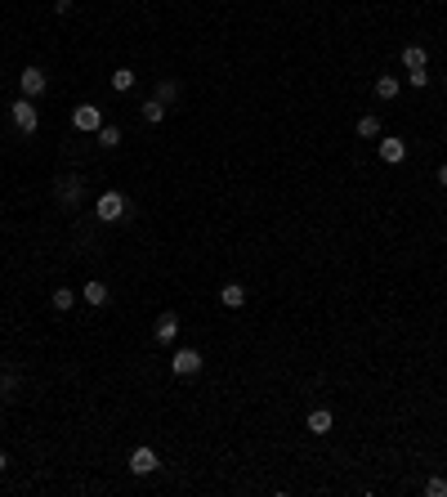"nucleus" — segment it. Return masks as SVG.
<instances>
[{"instance_id":"f257e3e1","label":"nucleus","mask_w":447,"mask_h":497,"mask_svg":"<svg viewBox=\"0 0 447 497\" xmlns=\"http://www.w3.org/2000/svg\"><path fill=\"white\" fill-rule=\"evenodd\" d=\"M94 215H99L103 224H126V220H130V202L121 198V193H99V202H94Z\"/></svg>"},{"instance_id":"f03ea898","label":"nucleus","mask_w":447,"mask_h":497,"mask_svg":"<svg viewBox=\"0 0 447 497\" xmlns=\"http://www.w3.org/2000/svg\"><path fill=\"white\" fill-rule=\"evenodd\" d=\"M54 198H58V206L76 211V206H81V198H86V179H81V175H63V179L54 184Z\"/></svg>"},{"instance_id":"7ed1b4c3","label":"nucleus","mask_w":447,"mask_h":497,"mask_svg":"<svg viewBox=\"0 0 447 497\" xmlns=\"http://www.w3.org/2000/svg\"><path fill=\"white\" fill-rule=\"evenodd\" d=\"M9 117H14V126L22 130V135H36V126H41V112H36V103L27 99V94L9 103Z\"/></svg>"},{"instance_id":"20e7f679","label":"nucleus","mask_w":447,"mask_h":497,"mask_svg":"<svg viewBox=\"0 0 447 497\" xmlns=\"http://www.w3.org/2000/svg\"><path fill=\"white\" fill-rule=\"evenodd\" d=\"M171 372H175V377H197V372H201V349H192V345L175 349V354H171Z\"/></svg>"},{"instance_id":"39448f33","label":"nucleus","mask_w":447,"mask_h":497,"mask_svg":"<svg viewBox=\"0 0 447 497\" xmlns=\"http://www.w3.org/2000/svg\"><path fill=\"white\" fill-rule=\"evenodd\" d=\"M72 126L81 130V135H99V126H103V112L94 103H81V108H72Z\"/></svg>"},{"instance_id":"423d86ee","label":"nucleus","mask_w":447,"mask_h":497,"mask_svg":"<svg viewBox=\"0 0 447 497\" xmlns=\"http://www.w3.org/2000/svg\"><path fill=\"white\" fill-rule=\"evenodd\" d=\"M18 86H22V94H27V99H41V94H45V86H50V77H45L41 67H22Z\"/></svg>"},{"instance_id":"0eeeda50","label":"nucleus","mask_w":447,"mask_h":497,"mask_svg":"<svg viewBox=\"0 0 447 497\" xmlns=\"http://www.w3.org/2000/svg\"><path fill=\"white\" fill-rule=\"evenodd\" d=\"M156 466H161V457H156V453H152L148 444H143V448H135V453H130V475H152Z\"/></svg>"},{"instance_id":"6e6552de","label":"nucleus","mask_w":447,"mask_h":497,"mask_svg":"<svg viewBox=\"0 0 447 497\" xmlns=\"http://www.w3.org/2000/svg\"><path fill=\"white\" fill-rule=\"evenodd\" d=\"M376 143H380V162H389V166H398V162H407V143L398 139V135H380Z\"/></svg>"},{"instance_id":"1a4fd4ad","label":"nucleus","mask_w":447,"mask_h":497,"mask_svg":"<svg viewBox=\"0 0 447 497\" xmlns=\"http://www.w3.org/2000/svg\"><path fill=\"white\" fill-rule=\"evenodd\" d=\"M81 300H86V305H107V300H112V292H107V283H99V278H90L86 287H81Z\"/></svg>"},{"instance_id":"9d476101","label":"nucleus","mask_w":447,"mask_h":497,"mask_svg":"<svg viewBox=\"0 0 447 497\" xmlns=\"http://www.w3.org/2000/svg\"><path fill=\"white\" fill-rule=\"evenodd\" d=\"M152 336L161 345H171L175 336H179V314H161V318H156V327H152Z\"/></svg>"},{"instance_id":"9b49d317","label":"nucleus","mask_w":447,"mask_h":497,"mask_svg":"<svg viewBox=\"0 0 447 497\" xmlns=\"http://www.w3.org/2000/svg\"><path fill=\"white\" fill-rule=\"evenodd\" d=\"M309 434H331V426H335V417H331V408H313L309 412Z\"/></svg>"},{"instance_id":"f8f14e48","label":"nucleus","mask_w":447,"mask_h":497,"mask_svg":"<svg viewBox=\"0 0 447 497\" xmlns=\"http://www.w3.org/2000/svg\"><path fill=\"white\" fill-rule=\"evenodd\" d=\"M403 67H407V72H425V67H429L425 45H403Z\"/></svg>"},{"instance_id":"ddd939ff","label":"nucleus","mask_w":447,"mask_h":497,"mask_svg":"<svg viewBox=\"0 0 447 497\" xmlns=\"http://www.w3.org/2000/svg\"><path fill=\"white\" fill-rule=\"evenodd\" d=\"M220 305L224 309H241V305H246V287H241V283H224L220 287Z\"/></svg>"},{"instance_id":"4468645a","label":"nucleus","mask_w":447,"mask_h":497,"mask_svg":"<svg viewBox=\"0 0 447 497\" xmlns=\"http://www.w3.org/2000/svg\"><path fill=\"white\" fill-rule=\"evenodd\" d=\"M50 305H54L58 314H67L72 305H76V287H54V292H50Z\"/></svg>"},{"instance_id":"2eb2a0df","label":"nucleus","mask_w":447,"mask_h":497,"mask_svg":"<svg viewBox=\"0 0 447 497\" xmlns=\"http://www.w3.org/2000/svg\"><path fill=\"white\" fill-rule=\"evenodd\" d=\"M398 90H403V86H398V77H394V72H385V77H376V99H385V103H389V99H398Z\"/></svg>"},{"instance_id":"dca6fc26","label":"nucleus","mask_w":447,"mask_h":497,"mask_svg":"<svg viewBox=\"0 0 447 497\" xmlns=\"http://www.w3.org/2000/svg\"><path fill=\"white\" fill-rule=\"evenodd\" d=\"M139 117L148 121V126H156V121H166V103L161 99H143L139 103Z\"/></svg>"},{"instance_id":"f3484780","label":"nucleus","mask_w":447,"mask_h":497,"mask_svg":"<svg viewBox=\"0 0 447 497\" xmlns=\"http://www.w3.org/2000/svg\"><path fill=\"white\" fill-rule=\"evenodd\" d=\"M135 81H139V72H130V67H116V72H112V90H116V94L135 90Z\"/></svg>"},{"instance_id":"a211bd4d","label":"nucleus","mask_w":447,"mask_h":497,"mask_svg":"<svg viewBox=\"0 0 447 497\" xmlns=\"http://www.w3.org/2000/svg\"><path fill=\"white\" fill-rule=\"evenodd\" d=\"M358 135L362 139H380V117H371V112L358 117Z\"/></svg>"},{"instance_id":"6ab92c4d","label":"nucleus","mask_w":447,"mask_h":497,"mask_svg":"<svg viewBox=\"0 0 447 497\" xmlns=\"http://www.w3.org/2000/svg\"><path fill=\"white\" fill-rule=\"evenodd\" d=\"M99 143H103V148H116V143H121V126H107V121H103V126H99Z\"/></svg>"},{"instance_id":"aec40b11","label":"nucleus","mask_w":447,"mask_h":497,"mask_svg":"<svg viewBox=\"0 0 447 497\" xmlns=\"http://www.w3.org/2000/svg\"><path fill=\"white\" fill-rule=\"evenodd\" d=\"M156 99H161L166 108H171V103L179 99V81H161V86H156Z\"/></svg>"},{"instance_id":"412c9836","label":"nucleus","mask_w":447,"mask_h":497,"mask_svg":"<svg viewBox=\"0 0 447 497\" xmlns=\"http://www.w3.org/2000/svg\"><path fill=\"white\" fill-rule=\"evenodd\" d=\"M425 497H447V479H443V475L425 479Z\"/></svg>"},{"instance_id":"4be33fe9","label":"nucleus","mask_w":447,"mask_h":497,"mask_svg":"<svg viewBox=\"0 0 447 497\" xmlns=\"http://www.w3.org/2000/svg\"><path fill=\"white\" fill-rule=\"evenodd\" d=\"M18 385H22V381L14 377V372H0V390H5V394H14V390H18Z\"/></svg>"},{"instance_id":"5701e85b","label":"nucleus","mask_w":447,"mask_h":497,"mask_svg":"<svg viewBox=\"0 0 447 497\" xmlns=\"http://www.w3.org/2000/svg\"><path fill=\"white\" fill-rule=\"evenodd\" d=\"M407 81H412L416 90H425V86H429V72H407Z\"/></svg>"},{"instance_id":"b1692460","label":"nucleus","mask_w":447,"mask_h":497,"mask_svg":"<svg viewBox=\"0 0 447 497\" xmlns=\"http://www.w3.org/2000/svg\"><path fill=\"white\" fill-rule=\"evenodd\" d=\"M72 5H76V0H54V9H58V14H72Z\"/></svg>"},{"instance_id":"393cba45","label":"nucleus","mask_w":447,"mask_h":497,"mask_svg":"<svg viewBox=\"0 0 447 497\" xmlns=\"http://www.w3.org/2000/svg\"><path fill=\"white\" fill-rule=\"evenodd\" d=\"M439 184H443V188H447V162H443V166H439Z\"/></svg>"},{"instance_id":"a878e982","label":"nucleus","mask_w":447,"mask_h":497,"mask_svg":"<svg viewBox=\"0 0 447 497\" xmlns=\"http://www.w3.org/2000/svg\"><path fill=\"white\" fill-rule=\"evenodd\" d=\"M5 466H9V462H5V453H0V475H5Z\"/></svg>"},{"instance_id":"bb28decb","label":"nucleus","mask_w":447,"mask_h":497,"mask_svg":"<svg viewBox=\"0 0 447 497\" xmlns=\"http://www.w3.org/2000/svg\"><path fill=\"white\" fill-rule=\"evenodd\" d=\"M0 372H5V368H0Z\"/></svg>"}]
</instances>
